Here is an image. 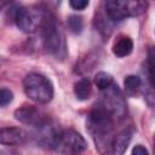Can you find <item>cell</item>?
I'll return each instance as SVG.
<instances>
[{
  "instance_id": "cell-1",
  "label": "cell",
  "mask_w": 155,
  "mask_h": 155,
  "mask_svg": "<svg viewBox=\"0 0 155 155\" xmlns=\"http://www.w3.org/2000/svg\"><path fill=\"white\" fill-rule=\"evenodd\" d=\"M86 128L101 155H114V121L103 108H96L90 111L86 120Z\"/></svg>"
},
{
  "instance_id": "cell-2",
  "label": "cell",
  "mask_w": 155,
  "mask_h": 155,
  "mask_svg": "<svg viewBox=\"0 0 155 155\" xmlns=\"http://www.w3.org/2000/svg\"><path fill=\"white\" fill-rule=\"evenodd\" d=\"M41 33H42V41L44 46L52 56L58 58H64L67 54V46L64 33L57 22L56 17L50 12H46L44 22L41 24Z\"/></svg>"
},
{
  "instance_id": "cell-3",
  "label": "cell",
  "mask_w": 155,
  "mask_h": 155,
  "mask_svg": "<svg viewBox=\"0 0 155 155\" xmlns=\"http://www.w3.org/2000/svg\"><path fill=\"white\" fill-rule=\"evenodd\" d=\"M23 90L29 99L38 104H47L53 98V85L51 80L39 73H30L23 79Z\"/></svg>"
},
{
  "instance_id": "cell-4",
  "label": "cell",
  "mask_w": 155,
  "mask_h": 155,
  "mask_svg": "<svg viewBox=\"0 0 155 155\" xmlns=\"http://www.w3.org/2000/svg\"><path fill=\"white\" fill-rule=\"evenodd\" d=\"M51 149L62 155H80L87 149V142L75 130H58Z\"/></svg>"
},
{
  "instance_id": "cell-5",
  "label": "cell",
  "mask_w": 155,
  "mask_h": 155,
  "mask_svg": "<svg viewBox=\"0 0 155 155\" xmlns=\"http://www.w3.org/2000/svg\"><path fill=\"white\" fill-rule=\"evenodd\" d=\"M47 11L22 5H13L11 7V17L16 25L24 33H34L41 28Z\"/></svg>"
},
{
  "instance_id": "cell-6",
  "label": "cell",
  "mask_w": 155,
  "mask_h": 155,
  "mask_svg": "<svg viewBox=\"0 0 155 155\" xmlns=\"http://www.w3.org/2000/svg\"><path fill=\"white\" fill-rule=\"evenodd\" d=\"M105 13L113 22H121L127 17H136L142 15L147 8L144 1H126V0H109L104 2Z\"/></svg>"
},
{
  "instance_id": "cell-7",
  "label": "cell",
  "mask_w": 155,
  "mask_h": 155,
  "mask_svg": "<svg viewBox=\"0 0 155 155\" xmlns=\"http://www.w3.org/2000/svg\"><path fill=\"white\" fill-rule=\"evenodd\" d=\"M103 108L113 119H122L127 114V107L125 97L117 85L113 84L110 87L103 91Z\"/></svg>"
},
{
  "instance_id": "cell-8",
  "label": "cell",
  "mask_w": 155,
  "mask_h": 155,
  "mask_svg": "<svg viewBox=\"0 0 155 155\" xmlns=\"http://www.w3.org/2000/svg\"><path fill=\"white\" fill-rule=\"evenodd\" d=\"M15 117L28 126H33L35 128L42 127L45 124L50 121L47 115L39 108L34 105H23L15 110Z\"/></svg>"
},
{
  "instance_id": "cell-9",
  "label": "cell",
  "mask_w": 155,
  "mask_h": 155,
  "mask_svg": "<svg viewBox=\"0 0 155 155\" xmlns=\"http://www.w3.org/2000/svg\"><path fill=\"white\" fill-rule=\"evenodd\" d=\"M27 139V133L19 127H2L0 128V144L1 145H19Z\"/></svg>"
},
{
  "instance_id": "cell-10",
  "label": "cell",
  "mask_w": 155,
  "mask_h": 155,
  "mask_svg": "<svg viewBox=\"0 0 155 155\" xmlns=\"http://www.w3.org/2000/svg\"><path fill=\"white\" fill-rule=\"evenodd\" d=\"M132 51H133V41L130 36L126 35L119 36L113 45V53L120 58L131 54Z\"/></svg>"
},
{
  "instance_id": "cell-11",
  "label": "cell",
  "mask_w": 155,
  "mask_h": 155,
  "mask_svg": "<svg viewBox=\"0 0 155 155\" xmlns=\"http://www.w3.org/2000/svg\"><path fill=\"white\" fill-rule=\"evenodd\" d=\"M131 138H132V131L126 128V130H122L119 134H115V139H114V145H113V154L114 155H122L130 142H131Z\"/></svg>"
},
{
  "instance_id": "cell-12",
  "label": "cell",
  "mask_w": 155,
  "mask_h": 155,
  "mask_svg": "<svg viewBox=\"0 0 155 155\" xmlns=\"http://www.w3.org/2000/svg\"><path fill=\"white\" fill-rule=\"evenodd\" d=\"M92 93V85L87 78H81L74 84V94L80 101H86Z\"/></svg>"
},
{
  "instance_id": "cell-13",
  "label": "cell",
  "mask_w": 155,
  "mask_h": 155,
  "mask_svg": "<svg viewBox=\"0 0 155 155\" xmlns=\"http://www.w3.org/2000/svg\"><path fill=\"white\" fill-rule=\"evenodd\" d=\"M124 86H125L126 94L130 97H133L139 91V88L142 86V80L137 75H128L124 80Z\"/></svg>"
},
{
  "instance_id": "cell-14",
  "label": "cell",
  "mask_w": 155,
  "mask_h": 155,
  "mask_svg": "<svg viewBox=\"0 0 155 155\" xmlns=\"http://www.w3.org/2000/svg\"><path fill=\"white\" fill-rule=\"evenodd\" d=\"M94 84L101 91H104V90H107L108 87H110L114 84V80H113V76L109 73L99 71L94 76Z\"/></svg>"
},
{
  "instance_id": "cell-15",
  "label": "cell",
  "mask_w": 155,
  "mask_h": 155,
  "mask_svg": "<svg viewBox=\"0 0 155 155\" xmlns=\"http://www.w3.org/2000/svg\"><path fill=\"white\" fill-rule=\"evenodd\" d=\"M68 27L74 34H80L84 29V21L80 16H70L68 18Z\"/></svg>"
},
{
  "instance_id": "cell-16",
  "label": "cell",
  "mask_w": 155,
  "mask_h": 155,
  "mask_svg": "<svg viewBox=\"0 0 155 155\" xmlns=\"http://www.w3.org/2000/svg\"><path fill=\"white\" fill-rule=\"evenodd\" d=\"M147 68H148V78H149V82H150V87L153 88L154 86V50L150 48L149 53H148V62H147Z\"/></svg>"
},
{
  "instance_id": "cell-17",
  "label": "cell",
  "mask_w": 155,
  "mask_h": 155,
  "mask_svg": "<svg viewBox=\"0 0 155 155\" xmlns=\"http://www.w3.org/2000/svg\"><path fill=\"white\" fill-rule=\"evenodd\" d=\"M13 99V93L11 90L5 88V87H0V107H5L7 104H10Z\"/></svg>"
},
{
  "instance_id": "cell-18",
  "label": "cell",
  "mask_w": 155,
  "mask_h": 155,
  "mask_svg": "<svg viewBox=\"0 0 155 155\" xmlns=\"http://www.w3.org/2000/svg\"><path fill=\"white\" fill-rule=\"evenodd\" d=\"M88 4H90V2L86 1V0H70V1H69L70 7L74 8V10H79V11L86 8V7L88 6Z\"/></svg>"
},
{
  "instance_id": "cell-19",
  "label": "cell",
  "mask_w": 155,
  "mask_h": 155,
  "mask_svg": "<svg viewBox=\"0 0 155 155\" xmlns=\"http://www.w3.org/2000/svg\"><path fill=\"white\" fill-rule=\"evenodd\" d=\"M132 155H149V151L145 147L138 144L132 149Z\"/></svg>"
},
{
  "instance_id": "cell-20",
  "label": "cell",
  "mask_w": 155,
  "mask_h": 155,
  "mask_svg": "<svg viewBox=\"0 0 155 155\" xmlns=\"http://www.w3.org/2000/svg\"><path fill=\"white\" fill-rule=\"evenodd\" d=\"M0 155H19L17 151L15 150H11V149H5V150H1L0 151Z\"/></svg>"
},
{
  "instance_id": "cell-21",
  "label": "cell",
  "mask_w": 155,
  "mask_h": 155,
  "mask_svg": "<svg viewBox=\"0 0 155 155\" xmlns=\"http://www.w3.org/2000/svg\"><path fill=\"white\" fill-rule=\"evenodd\" d=\"M6 5H8V2H5V1H0V11H1V8H2V7H5Z\"/></svg>"
}]
</instances>
